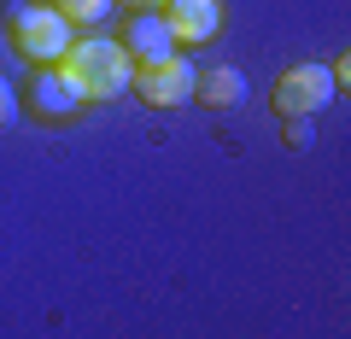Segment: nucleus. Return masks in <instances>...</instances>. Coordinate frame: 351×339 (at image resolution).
<instances>
[{
    "label": "nucleus",
    "mask_w": 351,
    "mask_h": 339,
    "mask_svg": "<svg viewBox=\"0 0 351 339\" xmlns=\"http://www.w3.org/2000/svg\"><path fill=\"white\" fill-rule=\"evenodd\" d=\"M59 71L71 76V88L82 94V105H112L135 82V59L123 53L117 36H76L71 53L59 59Z\"/></svg>",
    "instance_id": "1"
},
{
    "label": "nucleus",
    "mask_w": 351,
    "mask_h": 339,
    "mask_svg": "<svg viewBox=\"0 0 351 339\" xmlns=\"http://www.w3.org/2000/svg\"><path fill=\"white\" fill-rule=\"evenodd\" d=\"M6 36H12V47L24 53L29 64H59L64 53H71L76 29L64 24L53 6H36V0H12V6H6Z\"/></svg>",
    "instance_id": "2"
},
{
    "label": "nucleus",
    "mask_w": 351,
    "mask_h": 339,
    "mask_svg": "<svg viewBox=\"0 0 351 339\" xmlns=\"http://www.w3.org/2000/svg\"><path fill=\"white\" fill-rule=\"evenodd\" d=\"M193 76H199V64L176 47V53H164V59L135 64V82H129V94H141V105H147V112H176V105H188V100H193Z\"/></svg>",
    "instance_id": "3"
},
{
    "label": "nucleus",
    "mask_w": 351,
    "mask_h": 339,
    "mask_svg": "<svg viewBox=\"0 0 351 339\" xmlns=\"http://www.w3.org/2000/svg\"><path fill=\"white\" fill-rule=\"evenodd\" d=\"M334 76H328V64H287V71L276 76V88H269V105H276V117L287 123V117H316L328 112V100H334Z\"/></svg>",
    "instance_id": "4"
},
{
    "label": "nucleus",
    "mask_w": 351,
    "mask_h": 339,
    "mask_svg": "<svg viewBox=\"0 0 351 339\" xmlns=\"http://www.w3.org/2000/svg\"><path fill=\"white\" fill-rule=\"evenodd\" d=\"M18 112H29L36 123H64L71 112H82V94L71 88V76L59 64H36L24 94H18Z\"/></svg>",
    "instance_id": "5"
},
{
    "label": "nucleus",
    "mask_w": 351,
    "mask_h": 339,
    "mask_svg": "<svg viewBox=\"0 0 351 339\" xmlns=\"http://www.w3.org/2000/svg\"><path fill=\"white\" fill-rule=\"evenodd\" d=\"M158 18L170 24L176 47H211L223 36V0H164Z\"/></svg>",
    "instance_id": "6"
},
{
    "label": "nucleus",
    "mask_w": 351,
    "mask_h": 339,
    "mask_svg": "<svg viewBox=\"0 0 351 339\" xmlns=\"http://www.w3.org/2000/svg\"><path fill=\"white\" fill-rule=\"evenodd\" d=\"M123 53L135 64H147V59H164V53H176V41H170V24H164L158 12H129V24H123Z\"/></svg>",
    "instance_id": "7"
},
{
    "label": "nucleus",
    "mask_w": 351,
    "mask_h": 339,
    "mask_svg": "<svg viewBox=\"0 0 351 339\" xmlns=\"http://www.w3.org/2000/svg\"><path fill=\"white\" fill-rule=\"evenodd\" d=\"M193 100L211 105V112H228V105L246 100V76H240L234 64H211V71L193 76Z\"/></svg>",
    "instance_id": "8"
},
{
    "label": "nucleus",
    "mask_w": 351,
    "mask_h": 339,
    "mask_svg": "<svg viewBox=\"0 0 351 339\" xmlns=\"http://www.w3.org/2000/svg\"><path fill=\"white\" fill-rule=\"evenodd\" d=\"M47 6H53L71 29H94V24H106V18H112L117 0H47Z\"/></svg>",
    "instance_id": "9"
},
{
    "label": "nucleus",
    "mask_w": 351,
    "mask_h": 339,
    "mask_svg": "<svg viewBox=\"0 0 351 339\" xmlns=\"http://www.w3.org/2000/svg\"><path fill=\"white\" fill-rule=\"evenodd\" d=\"M12 117H18V88H12V76L0 71V129L12 123Z\"/></svg>",
    "instance_id": "10"
},
{
    "label": "nucleus",
    "mask_w": 351,
    "mask_h": 339,
    "mask_svg": "<svg viewBox=\"0 0 351 339\" xmlns=\"http://www.w3.org/2000/svg\"><path fill=\"white\" fill-rule=\"evenodd\" d=\"M281 140H287V147H311V123H304V117H287Z\"/></svg>",
    "instance_id": "11"
},
{
    "label": "nucleus",
    "mask_w": 351,
    "mask_h": 339,
    "mask_svg": "<svg viewBox=\"0 0 351 339\" xmlns=\"http://www.w3.org/2000/svg\"><path fill=\"white\" fill-rule=\"evenodd\" d=\"M117 6H129V12H158L164 0H117Z\"/></svg>",
    "instance_id": "12"
}]
</instances>
